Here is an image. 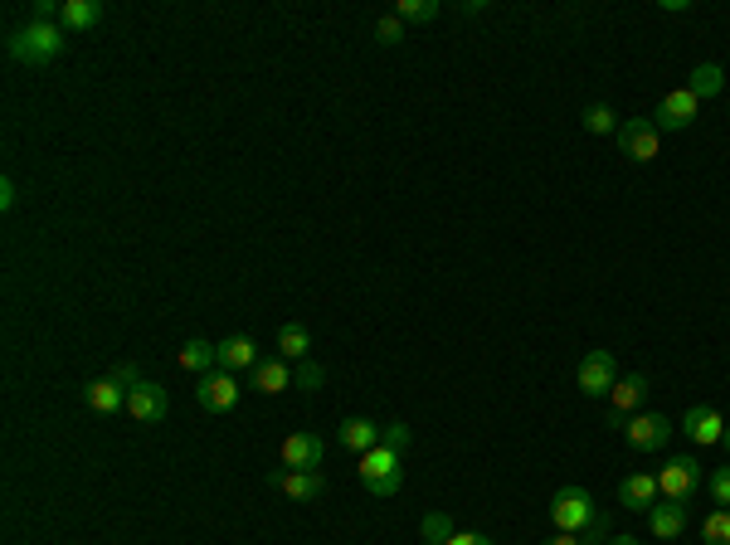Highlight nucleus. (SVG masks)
<instances>
[{"mask_svg":"<svg viewBox=\"0 0 730 545\" xmlns=\"http://www.w3.org/2000/svg\"><path fill=\"white\" fill-rule=\"evenodd\" d=\"M5 49H10L15 64L39 69V64H54V59L69 49V30H64V25H39V20H30V25H20L15 35L5 39Z\"/></svg>","mask_w":730,"mask_h":545,"instance_id":"f257e3e1","label":"nucleus"},{"mask_svg":"<svg viewBox=\"0 0 730 545\" xmlns=\"http://www.w3.org/2000/svg\"><path fill=\"white\" fill-rule=\"evenodd\" d=\"M361 482L370 497H395L404 487V458L390 448H370L361 453Z\"/></svg>","mask_w":730,"mask_h":545,"instance_id":"f03ea898","label":"nucleus"},{"mask_svg":"<svg viewBox=\"0 0 730 545\" xmlns=\"http://www.w3.org/2000/svg\"><path fill=\"white\" fill-rule=\"evenodd\" d=\"M696 487H701V463H696L692 453H677V458H667L662 463V473H657V492L667 497V502H692Z\"/></svg>","mask_w":730,"mask_h":545,"instance_id":"7ed1b4c3","label":"nucleus"},{"mask_svg":"<svg viewBox=\"0 0 730 545\" xmlns=\"http://www.w3.org/2000/svg\"><path fill=\"white\" fill-rule=\"evenodd\" d=\"M594 516H599V507H594V497H589L584 487H560V492L550 497V521H555L560 531H570V536H580Z\"/></svg>","mask_w":730,"mask_h":545,"instance_id":"20e7f679","label":"nucleus"},{"mask_svg":"<svg viewBox=\"0 0 730 545\" xmlns=\"http://www.w3.org/2000/svg\"><path fill=\"white\" fill-rule=\"evenodd\" d=\"M575 380H580V390L589 395V400L609 395V390L619 385V370H614V351H584L580 370H575Z\"/></svg>","mask_w":730,"mask_h":545,"instance_id":"39448f33","label":"nucleus"},{"mask_svg":"<svg viewBox=\"0 0 730 545\" xmlns=\"http://www.w3.org/2000/svg\"><path fill=\"white\" fill-rule=\"evenodd\" d=\"M239 380L229 375V370H210V375H200V385H195V400L200 409H210V414H229L234 404H239Z\"/></svg>","mask_w":730,"mask_h":545,"instance_id":"423d86ee","label":"nucleus"},{"mask_svg":"<svg viewBox=\"0 0 730 545\" xmlns=\"http://www.w3.org/2000/svg\"><path fill=\"white\" fill-rule=\"evenodd\" d=\"M623 438H628L633 453L667 448V438H672V419H667V414H633V419L623 424Z\"/></svg>","mask_w":730,"mask_h":545,"instance_id":"0eeeda50","label":"nucleus"},{"mask_svg":"<svg viewBox=\"0 0 730 545\" xmlns=\"http://www.w3.org/2000/svg\"><path fill=\"white\" fill-rule=\"evenodd\" d=\"M619 146L628 161H653L662 151V132L653 127V117H628L619 127Z\"/></svg>","mask_w":730,"mask_h":545,"instance_id":"6e6552de","label":"nucleus"},{"mask_svg":"<svg viewBox=\"0 0 730 545\" xmlns=\"http://www.w3.org/2000/svg\"><path fill=\"white\" fill-rule=\"evenodd\" d=\"M696 108H701V103H696L687 88H672V93L657 103L653 127H657V132H682V127H692V122H696Z\"/></svg>","mask_w":730,"mask_h":545,"instance_id":"1a4fd4ad","label":"nucleus"},{"mask_svg":"<svg viewBox=\"0 0 730 545\" xmlns=\"http://www.w3.org/2000/svg\"><path fill=\"white\" fill-rule=\"evenodd\" d=\"M643 395H648V375H619V385L609 390V429H623L628 419H633V409L643 404Z\"/></svg>","mask_w":730,"mask_h":545,"instance_id":"9d476101","label":"nucleus"},{"mask_svg":"<svg viewBox=\"0 0 730 545\" xmlns=\"http://www.w3.org/2000/svg\"><path fill=\"white\" fill-rule=\"evenodd\" d=\"M278 453H283V468H292V473H317L327 448H322V438L317 434H288Z\"/></svg>","mask_w":730,"mask_h":545,"instance_id":"9b49d317","label":"nucleus"},{"mask_svg":"<svg viewBox=\"0 0 730 545\" xmlns=\"http://www.w3.org/2000/svg\"><path fill=\"white\" fill-rule=\"evenodd\" d=\"M166 409H171V400H166V390H161L156 380H142L137 390H127V414H132L137 424H161Z\"/></svg>","mask_w":730,"mask_h":545,"instance_id":"f8f14e48","label":"nucleus"},{"mask_svg":"<svg viewBox=\"0 0 730 545\" xmlns=\"http://www.w3.org/2000/svg\"><path fill=\"white\" fill-rule=\"evenodd\" d=\"M268 482H273L283 497H292V502H317V497L327 492L322 473H292V468H278V473H268Z\"/></svg>","mask_w":730,"mask_h":545,"instance_id":"ddd939ff","label":"nucleus"},{"mask_svg":"<svg viewBox=\"0 0 730 545\" xmlns=\"http://www.w3.org/2000/svg\"><path fill=\"white\" fill-rule=\"evenodd\" d=\"M682 429L692 434V443H721V434H726V419H721V409H711V404H692L687 409V419H682Z\"/></svg>","mask_w":730,"mask_h":545,"instance_id":"4468645a","label":"nucleus"},{"mask_svg":"<svg viewBox=\"0 0 730 545\" xmlns=\"http://www.w3.org/2000/svg\"><path fill=\"white\" fill-rule=\"evenodd\" d=\"M657 497H662V492H657L653 473H628L619 482V507H628V511H643V516H648Z\"/></svg>","mask_w":730,"mask_h":545,"instance_id":"2eb2a0df","label":"nucleus"},{"mask_svg":"<svg viewBox=\"0 0 730 545\" xmlns=\"http://www.w3.org/2000/svg\"><path fill=\"white\" fill-rule=\"evenodd\" d=\"M648 526H653L657 541H677V536L687 531V507H682V502H667V497H657L653 511H648Z\"/></svg>","mask_w":730,"mask_h":545,"instance_id":"dca6fc26","label":"nucleus"},{"mask_svg":"<svg viewBox=\"0 0 730 545\" xmlns=\"http://www.w3.org/2000/svg\"><path fill=\"white\" fill-rule=\"evenodd\" d=\"M263 361L258 356V341L254 336H229V341H219V370H254V365Z\"/></svg>","mask_w":730,"mask_h":545,"instance_id":"f3484780","label":"nucleus"},{"mask_svg":"<svg viewBox=\"0 0 730 545\" xmlns=\"http://www.w3.org/2000/svg\"><path fill=\"white\" fill-rule=\"evenodd\" d=\"M254 390H263V395H283V390H292V370L283 356H268V361H258L254 370Z\"/></svg>","mask_w":730,"mask_h":545,"instance_id":"a211bd4d","label":"nucleus"},{"mask_svg":"<svg viewBox=\"0 0 730 545\" xmlns=\"http://www.w3.org/2000/svg\"><path fill=\"white\" fill-rule=\"evenodd\" d=\"M83 400H88V409H98V414H117V409H127V390L112 375H103V380L83 385Z\"/></svg>","mask_w":730,"mask_h":545,"instance_id":"6ab92c4d","label":"nucleus"},{"mask_svg":"<svg viewBox=\"0 0 730 545\" xmlns=\"http://www.w3.org/2000/svg\"><path fill=\"white\" fill-rule=\"evenodd\" d=\"M341 448H351V453L380 448V424H375V419H346V424H341Z\"/></svg>","mask_w":730,"mask_h":545,"instance_id":"aec40b11","label":"nucleus"},{"mask_svg":"<svg viewBox=\"0 0 730 545\" xmlns=\"http://www.w3.org/2000/svg\"><path fill=\"white\" fill-rule=\"evenodd\" d=\"M103 20V0H64V15H59V25L64 30H93Z\"/></svg>","mask_w":730,"mask_h":545,"instance_id":"412c9836","label":"nucleus"},{"mask_svg":"<svg viewBox=\"0 0 730 545\" xmlns=\"http://www.w3.org/2000/svg\"><path fill=\"white\" fill-rule=\"evenodd\" d=\"M181 370H195V375L219 370V346H210V341H185L181 346Z\"/></svg>","mask_w":730,"mask_h":545,"instance_id":"4be33fe9","label":"nucleus"},{"mask_svg":"<svg viewBox=\"0 0 730 545\" xmlns=\"http://www.w3.org/2000/svg\"><path fill=\"white\" fill-rule=\"evenodd\" d=\"M307 351H312V331L302 327V322H288V327L278 331V356L283 361H307Z\"/></svg>","mask_w":730,"mask_h":545,"instance_id":"5701e85b","label":"nucleus"},{"mask_svg":"<svg viewBox=\"0 0 730 545\" xmlns=\"http://www.w3.org/2000/svg\"><path fill=\"white\" fill-rule=\"evenodd\" d=\"M721 88H726V73H721V64H696V69H692L687 93H692L696 103H701V98H716Z\"/></svg>","mask_w":730,"mask_h":545,"instance_id":"b1692460","label":"nucleus"},{"mask_svg":"<svg viewBox=\"0 0 730 545\" xmlns=\"http://www.w3.org/2000/svg\"><path fill=\"white\" fill-rule=\"evenodd\" d=\"M584 127H589V132H594V137H609V132H614V137H619V112L609 108V103H594V108H584Z\"/></svg>","mask_w":730,"mask_h":545,"instance_id":"393cba45","label":"nucleus"},{"mask_svg":"<svg viewBox=\"0 0 730 545\" xmlns=\"http://www.w3.org/2000/svg\"><path fill=\"white\" fill-rule=\"evenodd\" d=\"M701 541L706 545H730V511L716 507L706 521H701Z\"/></svg>","mask_w":730,"mask_h":545,"instance_id":"a878e982","label":"nucleus"},{"mask_svg":"<svg viewBox=\"0 0 730 545\" xmlns=\"http://www.w3.org/2000/svg\"><path fill=\"white\" fill-rule=\"evenodd\" d=\"M414 443V434H409V424L404 419H390V424H380V448H390V453H400L404 458V448Z\"/></svg>","mask_w":730,"mask_h":545,"instance_id":"bb28decb","label":"nucleus"},{"mask_svg":"<svg viewBox=\"0 0 730 545\" xmlns=\"http://www.w3.org/2000/svg\"><path fill=\"white\" fill-rule=\"evenodd\" d=\"M292 385L312 395V390H322V385H327V370H322L317 361H297V370H292Z\"/></svg>","mask_w":730,"mask_h":545,"instance_id":"cd10ccee","label":"nucleus"},{"mask_svg":"<svg viewBox=\"0 0 730 545\" xmlns=\"http://www.w3.org/2000/svg\"><path fill=\"white\" fill-rule=\"evenodd\" d=\"M419 531H424V541H429V545H448V536H453V521H448V511H429Z\"/></svg>","mask_w":730,"mask_h":545,"instance_id":"c85d7f7f","label":"nucleus"},{"mask_svg":"<svg viewBox=\"0 0 730 545\" xmlns=\"http://www.w3.org/2000/svg\"><path fill=\"white\" fill-rule=\"evenodd\" d=\"M438 10H443L438 0H400V10H395V15H400V20H414V25H429Z\"/></svg>","mask_w":730,"mask_h":545,"instance_id":"c756f323","label":"nucleus"},{"mask_svg":"<svg viewBox=\"0 0 730 545\" xmlns=\"http://www.w3.org/2000/svg\"><path fill=\"white\" fill-rule=\"evenodd\" d=\"M609 541H614V531H609V516L599 511V516L580 531V545H609Z\"/></svg>","mask_w":730,"mask_h":545,"instance_id":"7c9ffc66","label":"nucleus"},{"mask_svg":"<svg viewBox=\"0 0 730 545\" xmlns=\"http://www.w3.org/2000/svg\"><path fill=\"white\" fill-rule=\"evenodd\" d=\"M375 39H380V44H400V39H404V20H400V15H380V20H375Z\"/></svg>","mask_w":730,"mask_h":545,"instance_id":"2f4dec72","label":"nucleus"},{"mask_svg":"<svg viewBox=\"0 0 730 545\" xmlns=\"http://www.w3.org/2000/svg\"><path fill=\"white\" fill-rule=\"evenodd\" d=\"M706 487H711V502H716V507H730V463L726 468H716Z\"/></svg>","mask_w":730,"mask_h":545,"instance_id":"473e14b6","label":"nucleus"},{"mask_svg":"<svg viewBox=\"0 0 730 545\" xmlns=\"http://www.w3.org/2000/svg\"><path fill=\"white\" fill-rule=\"evenodd\" d=\"M108 375H112V380H117V385H122V390H137V385H142V375H137V365H127V361H122V365H112Z\"/></svg>","mask_w":730,"mask_h":545,"instance_id":"72a5a7b5","label":"nucleus"},{"mask_svg":"<svg viewBox=\"0 0 730 545\" xmlns=\"http://www.w3.org/2000/svg\"><path fill=\"white\" fill-rule=\"evenodd\" d=\"M448 545H497V541H492V536H482V531H453Z\"/></svg>","mask_w":730,"mask_h":545,"instance_id":"f704fd0d","label":"nucleus"},{"mask_svg":"<svg viewBox=\"0 0 730 545\" xmlns=\"http://www.w3.org/2000/svg\"><path fill=\"white\" fill-rule=\"evenodd\" d=\"M15 200H20V185L5 176V181H0V210H15Z\"/></svg>","mask_w":730,"mask_h":545,"instance_id":"c9c22d12","label":"nucleus"},{"mask_svg":"<svg viewBox=\"0 0 730 545\" xmlns=\"http://www.w3.org/2000/svg\"><path fill=\"white\" fill-rule=\"evenodd\" d=\"M546 545H580V536H570V531H560V536H550Z\"/></svg>","mask_w":730,"mask_h":545,"instance_id":"e433bc0d","label":"nucleus"},{"mask_svg":"<svg viewBox=\"0 0 730 545\" xmlns=\"http://www.w3.org/2000/svg\"><path fill=\"white\" fill-rule=\"evenodd\" d=\"M609 545H638V541H633V536H614V541H609Z\"/></svg>","mask_w":730,"mask_h":545,"instance_id":"4c0bfd02","label":"nucleus"},{"mask_svg":"<svg viewBox=\"0 0 730 545\" xmlns=\"http://www.w3.org/2000/svg\"><path fill=\"white\" fill-rule=\"evenodd\" d=\"M721 448H730V424H726V434H721Z\"/></svg>","mask_w":730,"mask_h":545,"instance_id":"58836bf2","label":"nucleus"},{"mask_svg":"<svg viewBox=\"0 0 730 545\" xmlns=\"http://www.w3.org/2000/svg\"><path fill=\"white\" fill-rule=\"evenodd\" d=\"M419 545H429V541H419Z\"/></svg>","mask_w":730,"mask_h":545,"instance_id":"ea45409f","label":"nucleus"}]
</instances>
